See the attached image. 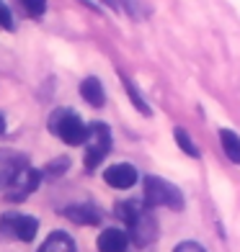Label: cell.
I'll list each match as a JSON object with an SVG mask.
<instances>
[{
  "mask_svg": "<svg viewBox=\"0 0 240 252\" xmlns=\"http://www.w3.org/2000/svg\"><path fill=\"white\" fill-rule=\"evenodd\" d=\"M21 165H26V157H21L10 150H0V186H8Z\"/></svg>",
  "mask_w": 240,
  "mask_h": 252,
  "instance_id": "cell-10",
  "label": "cell"
},
{
  "mask_svg": "<svg viewBox=\"0 0 240 252\" xmlns=\"http://www.w3.org/2000/svg\"><path fill=\"white\" fill-rule=\"evenodd\" d=\"M3 131H5V116L0 113V134H3Z\"/></svg>",
  "mask_w": 240,
  "mask_h": 252,
  "instance_id": "cell-20",
  "label": "cell"
},
{
  "mask_svg": "<svg viewBox=\"0 0 240 252\" xmlns=\"http://www.w3.org/2000/svg\"><path fill=\"white\" fill-rule=\"evenodd\" d=\"M39 252H75V242L67 232H52L47 239H44Z\"/></svg>",
  "mask_w": 240,
  "mask_h": 252,
  "instance_id": "cell-12",
  "label": "cell"
},
{
  "mask_svg": "<svg viewBox=\"0 0 240 252\" xmlns=\"http://www.w3.org/2000/svg\"><path fill=\"white\" fill-rule=\"evenodd\" d=\"M85 170H96V165L104 162V157L111 150V131L104 121H96L85 129Z\"/></svg>",
  "mask_w": 240,
  "mask_h": 252,
  "instance_id": "cell-4",
  "label": "cell"
},
{
  "mask_svg": "<svg viewBox=\"0 0 240 252\" xmlns=\"http://www.w3.org/2000/svg\"><path fill=\"white\" fill-rule=\"evenodd\" d=\"M142 206L147 209H158V206H168V209H184V193H181L173 183L158 175H147L142 186Z\"/></svg>",
  "mask_w": 240,
  "mask_h": 252,
  "instance_id": "cell-2",
  "label": "cell"
},
{
  "mask_svg": "<svg viewBox=\"0 0 240 252\" xmlns=\"http://www.w3.org/2000/svg\"><path fill=\"white\" fill-rule=\"evenodd\" d=\"M0 26L5 31H13V16H10V8L0 0Z\"/></svg>",
  "mask_w": 240,
  "mask_h": 252,
  "instance_id": "cell-18",
  "label": "cell"
},
{
  "mask_svg": "<svg viewBox=\"0 0 240 252\" xmlns=\"http://www.w3.org/2000/svg\"><path fill=\"white\" fill-rule=\"evenodd\" d=\"M114 214L127 224V229H129L127 237H132L137 245H150L158 237V221L147 206L137 203V201H121L114 206Z\"/></svg>",
  "mask_w": 240,
  "mask_h": 252,
  "instance_id": "cell-1",
  "label": "cell"
},
{
  "mask_svg": "<svg viewBox=\"0 0 240 252\" xmlns=\"http://www.w3.org/2000/svg\"><path fill=\"white\" fill-rule=\"evenodd\" d=\"M173 136H176V142H178V147L184 150L189 157H199V150L194 147V142H191V136L184 131V129H173Z\"/></svg>",
  "mask_w": 240,
  "mask_h": 252,
  "instance_id": "cell-14",
  "label": "cell"
},
{
  "mask_svg": "<svg viewBox=\"0 0 240 252\" xmlns=\"http://www.w3.org/2000/svg\"><path fill=\"white\" fill-rule=\"evenodd\" d=\"M85 129L88 126L83 124V119H80L75 111H70V108H57L49 116V131L54 136H60L65 144H73V147L83 144Z\"/></svg>",
  "mask_w": 240,
  "mask_h": 252,
  "instance_id": "cell-3",
  "label": "cell"
},
{
  "mask_svg": "<svg viewBox=\"0 0 240 252\" xmlns=\"http://www.w3.org/2000/svg\"><path fill=\"white\" fill-rule=\"evenodd\" d=\"M124 88H127V93H129V98H132V103H134V108H140L145 116H150V108H147V103L142 100V95H140V90L134 88V83L132 80H127L124 77Z\"/></svg>",
  "mask_w": 240,
  "mask_h": 252,
  "instance_id": "cell-15",
  "label": "cell"
},
{
  "mask_svg": "<svg viewBox=\"0 0 240 252\" xmlns=\"http://www.w3.org/2000/svg\"><path fill=\"white\" fill-rule=\"evenodd\" d=\"M220 142H222V150H225L227 159L233 165H238L240 162V136L230 129H220Z\"/></svg>",
  "mask_w": 240,
  "mask_h": 252,
  "instance_id": "cell-13",
  "label": "cell"
},
{
  "mask_svg": "<svg viewBox=\"0 0 240 252\" xmlns=\"http://www.w3.org/2000/svg\"><path fill=\"white\" fill-rule=\"evenodd\" d=\"M127 247H129V237L117 226L104 229L98 234V252H127Z\"/></svg>",
  "mask_w": 240,
  "mask_h": 252,
  "instance_id": "cell-9",
  "label": "cell"
},
{
  "mask_svg": "<svg viewBox=\"0 0 240 252\" xmlns=\"http://www.w3.org/2000/svg\"><path fill=\"white\" fill-rule=\"evenodd\" d=\"M80 95H83L85 103H90V106H96V108H101L106 103V90H104L98 77H85L83 83H80Z\"/></svg>",
  "mask_w": 240,
  "mask_h": 252,
  "instance_id": "cell-11",
  "label": "cell"
},
{
  "mask_svg": "<svg viewBox=\"0 0 240 252\" xmlns=\"http://www.w3.org/2000/svg\"><path fill=\"white\" fill-rule=\"evenodd\" d=\"M67 167H70V159H67V157H57V159H52V162L44 167V173H47L49 178H57V175L67 173Z\"/></svg>",
  "mask_w": 240,
  "mask_h": 252,
  "instance_id": "cell-16",
  "label": "cell"
},
{
  "mask_svg": "<svg viewBox=\"0 0 240 252\" xmlns=\"http://www.w3.org/2000/svg\"><path fill=\"white\" fill-rule=\"evenodd\" d=\"M173 252H207V250H204L199 242H181Z\"/></svg>",
  "mask_w": 240,
  "mask_h": 252,
  "instance_id": "cell-19",
  "label": "cell"
},
{
  "mask_svg": "<svg viewBox=\"0 0 240 252\" xmlns=\"http://www.w3.org/2000/svg\"><path fill=\"white\" fill-rule=\"evenodd\" d=\"M39 183H41V173H39V170L29 167V162L21 165L18 173L10 178V183H8V198L10 201H24L26 196H31V193L39 188Z\"/></svg>",
  "mask_w": 240,
  "mask_h": 252,
  "instance_id": "cell-6",
  "label": "cell"
},
{
  "mask_svg": "<svg viewBox=\"0 0 240 252\" xmlns=\"http://www.w3.org/2000/svg\"><path fill=\"white\" fill-rule=\"evenodd\" d=\"M70 221L80 224V226H96L101 224V211L96 209L93 203H73L62 211Z\"/></svg>",
  "mask_w": 240,
  "mask_h": 252,
  "instance_id": "cell-8",
  "label": "cell"
},
{
  "mask_svg": "<svg viewBox=\"0 0 240 252\" xmlns=\"http://www.w3.org/2000/svg\"><path fill=\"white\" fill-rule=\"evenodd\" d=\"M21 3H24L26 13H29V16H34V18L44 16V10H47V0H21Z\"/></svg>",
  "mask_w": 240,
  "mask_h": 252,
  "instance_id": "cell-17",
  "label": "cell"
},
{
  "mask_svg": "<svg viewBox=\"0 0 240 252\" xmlns=\"http://www.w3.org/2000/svg\"><path fill=\"white\" fill-rule=\"evenodd\" d=\"M104 180H106V186L117 188V190H127L137 183V170L129 162H117L104 170Z\"/></svg>",
  "mask_w": 240,
  "mask_h": 252,
  "instance_id": "cell-7",
  "label": "cell"
},
{
  "mask_svg": "<svg viewBox=\"0 0 240 252\" xmlns=\"http://www.w3.org/2000/svg\"><path fill=\"white\" fill-rule=\"evenodd\" d=\"M0 232L10 239H18V242H34V237L39 232V219L29 214H5L0 219Z\"/></svg>",
  "mask_w": 240,
  "mask_h": 252,
  "instance_id": "cell-5",
  "label": "cell"
}]
</instances>
